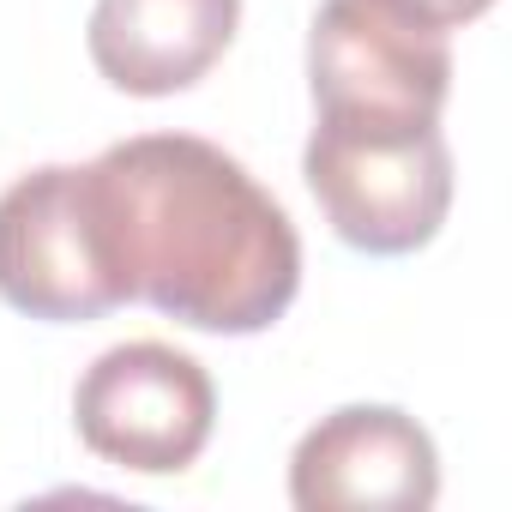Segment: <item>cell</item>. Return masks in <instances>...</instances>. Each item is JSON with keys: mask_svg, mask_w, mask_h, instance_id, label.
Listing matches in <instances>:
<instances>
[{"mask_svg": "<svg viewBox=\"0 0 512 512\" xmlns=\"http://www.w3.org/2000/svg\"><path fill=\"white\" fill-rule=\"evenodd\" d=\"M0 302L79 326L127 302L85 163H43L0 193Z\"/></svg>", "mask_w": 512, "mask_h": 512, "instance_id": "obj_3", "label": "cell"}, {"mask_svg": "<svg viewBox=\"0 0 512 512\" xmlns=\"http://www.w3.org/2000/svg\"><path fill=\"white\" fill-rule=\"evenodd\" d=\"M73 422L97 458L139 476H181L217 428V386L187 350L139 338L85 368Z\"/></svg>", "mask_w": 512, "mask_h": 512, "instance_id": "obj_5", "label": "cell"}, {"mask_svg": "<svg viewBox=\"0 0 512 512\" xmlns=\"http://www.w3.org/2000/svg\"><path fill=\"white\" fill-rule=\"evenodd\" d=\"M308 85L320 109L314 127L422 133L440 127L452 97V43L392 0H320L308 31Z\"/></svg>", "mask_w": 512, "mask_h": 512, "instance_id": "obj_2", "label": "cell"}, {"mask_svg": "<svg viewBox=\"0 0 512 512\" xmlns=\"http://www.w3.org/2000/svg\"><path fill=\"white\" fill-rule=\"evenodd\" d=\"M302 175L332 235L356 253H380V260L428 247L452 211V151L440 127L422 133L314 127Z\"/></svg>", "mask_w": 512, "mask_h": 512, "instance_id": "obj_4", "label": "cell"}, {"mask_svg": "<svg viewBox=\"0 0 512 512\" xmlns=\"http://www.w3.org/2000/svg\"><path fill=\"white\" fill-rule=\"evenodd\" d=\"M290 500L302 512H428L440 500V452L416 416L392 404H344L296 440Z\"/></svg>", "mask_w": 512, "mask_h": 512, "instance_id": "obj_6", "label": "cell"}, {"mask_svg": "<svg viewBox=\"0 0 512 512\" xmlns=\"http://www.w3.org/2000/svg\"><path fill=\"white\" fill-rule=\"evenodd\" d=\"M85 169L127 302H151L217 338L272 332L290 314L302 290V235L223 145L139 133Z\"/></svg>", "mask_w": 512, "mask_h": 512, "instance_id": "obj_1", "label": "cell"}, {"mask_svg": "<svg viewBox=\"0 0 512 512\" xmlns=\"http://www.w3.org/2000/svg\"><path fill=\"white\" fill-rule=\"evenodd\" d=\"M392 7L410 13V19H422V25H434V31H458V25L482 19L494 0H392Z\"/></svg>", "mask_w": 512, "mask_h": 512, "instance_id": "obj_8", "label": "cell"}, {"mask_svg": "<svg viewBox=\"0 0 512 512\" xmlns=\"http://www.w3.org/2000/svg\"><path fill=\"white\" fill-rule=\"evenodd\" d=\"M241 0H97L91 61L127 97H175L199 85L235 43Z\"/></svg>", "mask_w": 512, "mask_h": 512, "instance_id": "obj_7", "label": "cell"}]
</instances>
